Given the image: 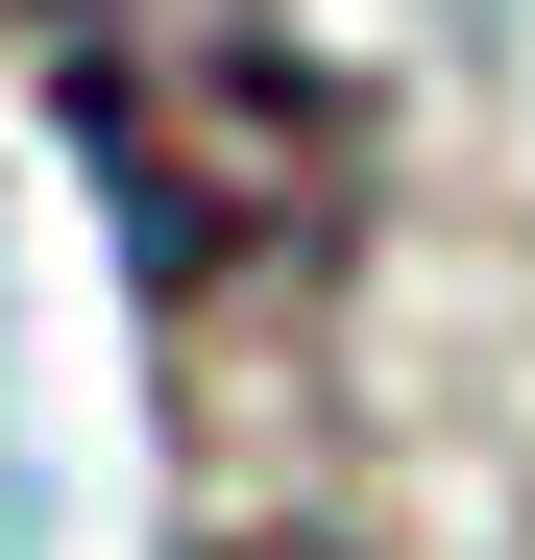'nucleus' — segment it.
<instances>
[{"label": "nucleus", "mask_w": 535, "mask_h": 560, "mask_svg": "<svg viewBox=\"0 0 535 560\" xmlns=\"http://www.w3.org/2000/svg\"><path fill=\"white\" fill-rule=\"evenodd\" d=\"M25 49H49V122L170 317L293 293L366 196V98L317 73L293 0H25Z\"/></svg>", "instance_id": "nucleus-1"}]
</instances>
